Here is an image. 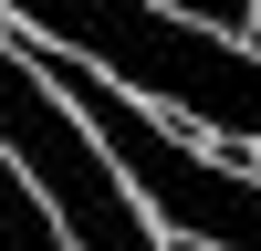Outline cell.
<instances>
[{"label": "cell", "instance_id": "cell-4", "mask_svg": "<svg viewBox=\"0 0 261 251\" xmlns=\"http://www.w3.org/2000/svg\"><path fill=\"white\" fill-rule=\"evenodd\" d=\"M241 42H261V11H251V32H241Z\"/></svg>", "mask_w": 261, "mask_h": 251}, {"label": "cell", "instance_id": "cell-2", "mask_svg": "<svg viewBox=\"0 0 261 251\" xmlns=\"http://www.w3.org/2000/svg\"><path fill=\"white\" fill-rule=\"evenodd\" d=\"M11 42L32 53V73L84 115V136L105 146V167L136 188V209L157 230H188V241H209V251H261V167H220L209 146H188L178 126H157L125 84H105L94 63H73L63 42H32V32H11Z\"/></svg>", "mask_w": 261, "mask_h": 251}, {"label": "cell", "instance_id": "cell-3", "mask_svg": "<svg viewBox=\"0 0 261 251\" xmlns=\"http://www.w3.org/2000/svg\"><path fill=\"white\" fill-rule=\"evenodd\" d=\"M167 11L209 21V32H251V11H261V0H167Z\"/></svg>", "mask_w": 261, "mask_h": 251}, {"label": "cell", "instance_id": "cell-1", "mask_svg": "<svg viewBox=\"0 0 261 251\" xmlns=\"http://www.w3.org/2000/svg\"><path fill=\"white\" fill-rule=\"evenodd\" d=\"M0 21L32 42H63L105 84H125L230 146H261V42L241 32H209L167 0H0Z\"/></svg>", "mask_w": 261, "mask_h": 251}]
</instances>
